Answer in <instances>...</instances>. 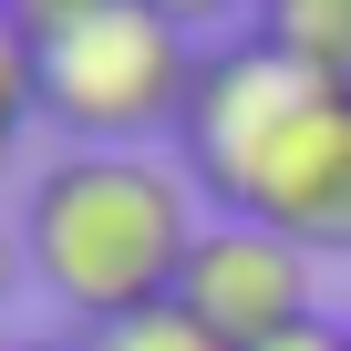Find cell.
I'll return each instance as SVG.
<instances>
[{"label":"cell","mask_w":351,"mask_h":351,"mask_svg":"<svg viewBox=\"0 0 351 351\" xmlns=\"http://www.w3.org/2000/svg\"><path fill=\"white\" fill-rule=\"evenodd\" d=\"M145 11H165L186 42H228V32H248V21H258V0H145Z\"/></svg>","instance_id":"7"},{"label":"cell","mask_w":351,"mask_h":351,"mask_svg":"<svg viewBox=\"0 0 351 351\" xmlns=\"http://www.w3.org/2000/svg\"><path fill=\"white\" fill-rule=\"evenodd\" d=\"M32 114H42V73H32V32L0 11V165H11V145L32 134Z\"/></svg>","instance_id":"6"},{"label":"cell","mask_w":351,"mask_h":351,"mask_svg":"<svg viewBox=\"0 0 351 351\" xmlns=\"http://www.w3.org/2000/svg\"><path fill=\"white\" fill-rule=\"evenodd\" d=\"M248 351H351V320L310 310V320H289V330H269V341H248Z\"/></svg>","instance_id":"8"},{"label":"cell","mask_w":351,"mask_h":351,"mask_svg":"<svg viewBox=\"0 0 351 351\" xmlns=\"http://www.w3.org/2000/svg\"><path fill=\"white\" fill-rule=\"evenodd\" d=\"M83 351H228V341H217L186 300H145V310H124V320H93Z\"/></svg>","instance_id":"5"},{"label":"cell","mask_w":351,"mask_h":351,"mask_svg":"<svg viewBox=\"0 0 351 351\" xmlns=\"http://www.w3.org/2000/svg\"><path fill=\"white\" fill-rule=\"evenodd\" d=\"M21 269H32V248H21V217H0V300L21 289Z\"/></svg>","instance_id":"10"},{"label":"cell","mask_w":351,"mask_h":351,"mask_svg":"<svg viewBox=\"0 0 351 351\" xmlns=\"http://www.w3.org/2000/svg\"><path fill=\"white\" fill-rule=\"evenodd\" d=\"M176 300H186L228 351H248V341H269V330H289V320L320 310L310 300V248L279 238V228H258V217H207L197 248H186Z\"/></svg>","instance_id":"4"},{"label":"cell","mask_w":351,"mask_h":351,"mask_svg":"<svg viewBox=\"0 0 351 351\" xmlns=\"http://www.w3.org/2000/svg\"><path fill=\"white\" fill-rule=\"evenodd\" d=\"M176 165L217 197V217H258L310 258L351 248V83L310 73L269 32H228L197 52Z\"/></svg>","instance_id":"1"},{"label":"cell","mask_w":351,"mask_h":351,"mask_svg":"<svg viewBox=\"0 0 351 351\" xmlns=\"http://www.w3.org/2000/svg\"><path fill=\"white\" fill-rule=\"evenodd\" d=\"M21 32H42V21H73V11H93V0H0Z\"/></svg>","instance_id":"9"},{"label":"cell","mask_w":351,"mask_h":351,"mask_svg":"<svg viewBox=\"0 0 351 351\" xmlns=\"http://www.w3.org/2000/svg\"><path fill=\"white\" fill-rule=\"evenodd\" d=\"M42 351H83V341H42Z\"/></svg>","instance_id":"11"},{"label":"cell","mask_w":351,"mask_h":351,"mask_svg":"<svg viewBox=\"0 0 351 351\" xmlns=\"http://www.w3.org/2000/svg\"><path fill=\"white\" fill-rule=\"evenodd\" d=\"M21 248L42 269V289L93 330V320H124L145 300H176L186 279V248H197V176L165 165L155 145L134 155H52L21 197Z\"/></svg>","instance_id":"2"},{"label":"cell","mask_w":351,"mask_h":351,"mask_svg":"<svg viewBox=\"0 0 351 351\" xmlns=\"http://www.w3.org/2000/svg\"><path fill=\"white\" fill-rule=\"evenodd\" d=\"M0 351H11V341H0Z\"/></svg>","instance_id":"12"},{"label":"cell","mask_w":351,"mask_h":351,"mask_svg":"<svg viewBox=\"0 0 351 351\" xmlns=\"http://www.w3.org/2000/svg\"><path fill=\"white\" fill-rule=\"evenodd\" d=\"M197 52L207 42H186L165 11H145V0H93V11L32 32L42 114L73 145H93V155H134V145L176 134V114L197 93Z\"/></svg>","instance_id":"3"}]
</instances>
